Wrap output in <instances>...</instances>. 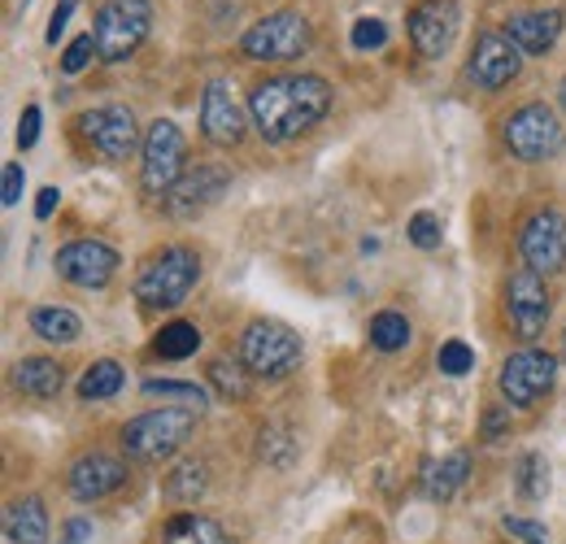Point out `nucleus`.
Here are the masks:
<instances>
[{
  "mask_svg": "<svg viewBox=\"0 0 566 544\" xmlns=\"http://www.w3.org/2000/svg\"><path fill=\"white\" fill-rule=\"evenodd\" d=\"M57 201H62V192H57V188H44V192H40V201H35V218H40V222H44V218H53Z\"/></svg>",
  "mask_w": 566,
  "mask_h": 544,
  "instance_id": "41",
  "label": "nucleus"
},
{
  "mask_svg": "<svg viewBox=\"0 0 566 544\" xmlns=\"http://www.w3.org/2000/svg\"><path fill=\"white\" fill-rule=\"evenodd\" d=\"M332 109V83L318 74H280L249 92V118L266 144H287L318 127Z\"/></svg>",
  "mask_w": 566,
  "mask_h": 544,
  "instance_id": "1",
  "label": "nucleus"
},
{
  "mask_svg": "<svg viewBox=\"0 0 566 544\" xmlns=\"http://www.w3.org/2000/svg\"><path fill=\"white\" fill-rule=\"evenodd\" d=\"M370 344H375L379 353H397V348H406V344H410V318L397 314V310L375 314V318H370Z\"/></svg>",
  "mask_w": 566,
  "mask_h": 544,
  "instance_id": "27",
  "label": "nucleus"
},
{
  "mask_svg": "<svg viewBox=\"0 0 566 544\" xmlns=\"http://www.w3.org/2000/svg\"><path fill=\"white\" fill-rule=\"evenodd\" d=\"M240 362L258 379H283L301 366V336L275 318H258L240 336Z\"/></svg>",
  "mask_w": 566,
  "mask_h": 544,
  "instance_id": "5",
  "label": "nucleus"
},
{
  "mask_svg": "<svg viewBox=\"0 0 566 544\" xmlns=\"http://www.w3.org/2000/svg\"><path fill=\"white\" fill-rule=\"evenodd\" d=\"M558 96H563V109H566V79H563V87H558Z\"/></svg>",
  "mask_w": 566,
  "mask_h": 544,
  "instance_id": "42",
  "label": "nucleus"
},
{
  "mask_svg": "<svg viewBox=\"0 0 566 544\" xmlns=\"http://www.w3.org/2000/svg\"><path fill=\"white\" fill-rule=\"evenodd\" d=\"M197 414L201 409H148L140 418H132L123 427L127 458H136V462H166V458H175L192 440Z\"/></svg>",
  "mask_w": 566,
  "mask_h": 544,
  "instance_id": "2",
  "label": "nucleus"
},
{
  "mask_svg": "<svg viewBox=\"0 0 566 544\" xmlns=\"http://www.w3.org/2000/svg\"><path fill=\"white\" fill-rule=\"evenodd\" d=\"M505 144H510V153L518 161H549V157L563 153L566 132L549 105L532 101V105H523V109H514L505 118Z\"/></svg>",
  "mask_w": 566,
  "mask_h": 544,
  "instance_id": "8",
  "label": "nucleus"
},
{
  "mask_svg": "<svg viewBox=\"0 0 566 544\" xmlns=\"http://www.w3.org/2000/svg\"><path fill=\"white\" fill-rule=\"evenodd\" d=\"M4 536L9 544H49V510L40 496H22L4 514Z\"/></svg>",
  "mask_w": 566,
  "mask_h": 544,
  "instance_id": "21",
  "label": "nucleus"
},
{
  "mask_svg": "<svg viewBox=\"0 0 566 544\" xmlns=\"http://www.w3.org/2000/svg\"><path fill=\"white\" fill-rule=\"evenodd\" d=\"M148 27H153V4L148 0H105L96 9V22H92L96 57L101 62H127L144 44Z\"/></svg>",
  "mask_w": 566,
  "mask_h": 544,
  "instance_id": "4",
  "label": "nucleus"
},
{
  "mask_svg": "<svg viewBox=\"0 0 566 544\" xmlns=\"http://www.w3.org/2000/svg\"><path fill=\"white\" fill-rule=\"evenodd\" d=\"M406 236H410V244H419V249H440V218L427 213V209H419V213L410 218Z\"/></svg>",
  "mask_w": 566,
  "mask_h": 544,
  "instance_id": "33",
  "label": "nucleus"
},
{
  "mask_svg": "<svg viewBox=\"0 0 566 544\" xmlns=\"http://www.w3.org/2000/svg\"><path fill=\"white\" fill-rule=\"evenodd\" d=\"M140 184L144 192H153V197H161V192H170L188 170H184V161H188V139L184 132L170 123V118H157V123H148V132H144V153H140Z\"/></svg>",
  "mask_w": 566,
  "mask_h": 544,
  "instance_id": "7",
  "label": "nucleus"
},
{
  "mask_svg": "<svg viewBox=\"0 0 566 544\" xmlns=\"http://www.w3.org/2000/svg\"><path fill=\"white\" fill-rule=\"evenodd\" d=\"M22 184H27L22 166H18V161H9V166H4V188H0V201H4V205L22 201Z\"/></svg>",
  "mask_w": 566,
  "mask_h": 544,
  "instance_id": "37",
  "label": "nucleus"
},
{
  "mask_svg": "<svg viewBox=\"0 0 566 544\" xmlns=\"http://www.w3.org/2000/svg\"><path fill=\"white\" fill-rule=\"evenodd\" d=\"M66 483H71V492L78 501H105L127 483V467L118 458H109V453H87L71 467Z\"/></svg>",
  "mask_w": 566,
  "mask_h": 544,
  "instance_id": "18",
  "label": "nucleus"
},
{
  "mask_svg": "<svg viewBox=\"0 0 566 544\" xmlns=\"http://www.w3.org/2000/svg\"><path fill=\"white\" fill-rule=\"evenodd\" d=\"M206 492V467L201 462H188V467H179L175 475L166 479V496L170 501H197Z\"/></svg>",
  "mask_w": 566,
  "mask_h": 544,
  "instance_id": "30",
  "label": "nucleus"
},
{
  "mask_svg": "<svg viewBox=\"0 0 566 544\" xmlns=\"http://www.w3.org/2000/svg\"><path fill=\"white\" fill-rule=\"evenodd\" d=\"M518 66H523L518 44H514L510 35L489 31V35H480V44H475V53H471L467 79H471L480 92H496V87H505V83L518 79Z\"/></svg>",
  "mask_w": 566,
  "mask_h": 544,
  "instance_id": "15",
  "label": "nucleus"
},
{
  "mask_svg": "<svg viewBox=\"0 0 566 544\" xmlns=\"http://www.w3.org/2000/svg\"><path fill=\"white\" fill-rule=\"evenodd\" d=\"M118 249H109L105 240H74L57 253V274L74 287H105L118 274Z\"/></svg>",
  "mask_w": 566,
  "mask_h": 544,
  "instance_id": "13",
  "label": "nucleus"
},
{
  "mask_svg": "<svg viewBox=\"0 0 566 544\" xmlns=\"http://www.w3.org/2000/svg\"><path fill=\"white\" fill-rule=\"evenodd\" d=\"M231 188V170L227 166H197V170H188L175 188H170V213L175 218H197V213H206L222 192Z\"/></svg>",
  "mask_w": 566,
  "mask_h": 544,
  "instance_id": "17",
  "label": "nucleus"
},
{
  "mask_svg": "<svg viewBox=\"0 0 566 544\" xmlns=\"http://www.w3.org/2000/svg\"><path fill=\"white\" fill-rule=\"evenodd\" d=\"M201 136L218 148H235L244 139V109L222 79H213L201 96Z\"/></svg>",
  "mask_w": 566,
  "mask_h": 544,
  "instance_id": "16",
  "label": "nucleus"
},
{
  "mask_svg": "<svg viewBox=\"0 0 566 544\" xmlns=\"http://www.w3.org/2000/svg\"><path fill=\"white\" fill-rule=\"evenodd\" d=\"M62 384H66V375H62V366H57L53 357H22V362L13 366V388H18L22 397L49 401V397L62 393Z\"/></svg>",
  "mask_w": 566,
  "mask_h": 544,
  "instance_id": "20",
  "label": "nucleus"
},
{
  "mask_svg": "<svg viewBox=\"0 0 566 544\" xmlns=\"http://www.w3.org/2000/svg\"><path fill=\"white\" fill-rule=\"evenodd\" d=\"M458 27H462V9H458V0H419L415 13H410V40H415L419 57L440 62V57L453 49Z\"/></svg>",
  "mask_w": 566,
  "mask_h": 544,
  "instance_id": "12",
  "label": "nucleus"
},
{
  "mask_svg": "<svg viewBox=\"0 0 566 544\" xmlns=\"http://www.w3.org/2000/svg\"><path fill=\"white\" fill-rule=\"evenodd\" d=\"M83 136L92 139L109 161H132L136 153H144V136L140 123L127 105H101V109H87L78 118Z\"/></svg>",
  "mask_w": 566,
  "mask_h": 544,
  "instance_id": "10",
  "label": "nucleus"
},
{
  "mask_svg": "<svg viewBox=\"0 0 566 544\" xmlns=\"http://www.w3.org/2000/svg\"><path fill=\"white\" fill-rule=\"evenodd\" d=\"M74 4H78V0H62V4H57V9H53V18H49V35H44V40H49V44H57V40H62V35H66V22H71Z\"/></svg>",
  "mask_w": 566,
  "mask_h": 544,
  "instance_id": "38",
  "label": "nucleus"
},
{
  "mask_svg": "<svg viewBox=\"0 0 566 544\" xmlns=\"http://www.w3.org/2000/svg\"><path fill=\"white\" fill-rule=\"evenodd\" d=\"M518 249H523V262L527 271L536 274H554L566 266V218L558 209H541L523 222V236H518Z\"/></svg>",
  "mask_w": 566,
  "mask_h": 544,
  "instance_id": "11",
  "label": "nucleus"
},
{
  "mask_svg": "<svg viewBox=\"0 0 566 544\" xmlns=\"http://www.w3.org/2000/svg\"><path fill=\"white\" fill-rule=\"evenodd\" d=\"M505 532H510V536H523L527 544L545 541V527H541V523H527V519H505Z\"/></svg>",
  "mask_w": 566,
  "mask_h": 544,
  "instance_id": "39",
  "label": "nucleus"
},
{
  "mask_svg": "<svg viewBox=\"0 0 566 544\" xmlns=\"http://www.w3.org/2000/svg\"><path fill=\"white\" fill-rule=\"evenodd\" d=\"M210 379L227 401H244V397H249V370H240V366H231V362H213Z\"/></svg>",
  "mask_w": 566,
  "mask_h": 544,
  "instance_id": "31",
  "label": "nucleus"
},
{
  "mask_svg": "<svg viewBox=\"0 0 566 544\" xmlns=\"http://www.w3.org/2000/svg\"><path fill=\"white\" fill-rule=\"evenodd\" d=\"M563 348H566V336H563Z\"/></svg>",
  "mask_w": 566,
  "mask_h": 544,
  "instance_id": "43",
  "label": "nucleus"
},
{
  "mask_svg": "<svg viewBox=\"0 0 566 544\" xmlns=\"http://www.w3.org/2000/svg\"><path fill=\"white\" fill-rule=\"evenodd\" d=\"M144 397H166V401H188L192 409H206V388L201 384H179V379H144Z\"/></svg>",
  "mask_w": 566,
  "mask_h": 544,
  "instance_id": "28",
  "label": "nucleus"
},
{
  "mask_svg": "<svg viewBox=\"0 0 566 544\" xmlns=\"http://www.w3.org/2000/svg\"><path fill=\"white\" fill-rule=\"evenodd\" d=\"M505 35L518 44V53L541 57V53H549V49L558 44V35H563V13H558V9H545V13H518V18H510Z\"/></svg>",
  "mask_w": 566,
  "mask_h": 544,
  "instance_id": "19",
  "label": "nucleus"
},
{
  "mask_svg": "<svg viewBox=\"0 0 566 544\" xmlns=\"http://www.w3.org/2000/svg\"><path fill=\"white\" fill-rule=\"evenodd\" d=\"M123 393V366L118 362H92L87 366V375L78 379V397L83 401H109V397H118Z\"/></svg>",
  "mask_w": 566,
  "mask_h": 544,
  "instance_id": "25",
  "label": "nucleus"
},
{
  "mask_svg": "<svg viewBox=\"0 0 566 544\" xmlns=\"http://www.w3.org/2000/svg\"><path fill=\"white\" fill-rule=\"evenodd\" d=\"M31 332L49 344H74L83 336V323H78V314L62 310V305H40V310H31Z\"/></svg>",
  "mask_w": 566,
  "mask_h": 544,
  "instance_id": "23",
  "label": "nucleus"
},
{
  "mask_svg": "<svg viewBox=\"0 0 566 544\" xmlns=\"http://www.w3.org/2000/svg\"><path fill=\"white\" fill-rule=\"evenodd\" d=\"M518 492L527 501H545L549 496V467H545L541 453H527L523 458V467H518Z\"/></svg>",
  "mask_w": 566,
  "mask_h": 544,
  "instance_id": "29",
  "label": "nucleus"
},
{
  "mask_svg": "<svg viewBox=\"0 0 566 544\" xmlns=\"http://www.w3.org/2000/svg\"><path fill=\"white\" fill-rule=\"evenodd\" d=\"M314 31H310V18L296 13V9H280V13H266L262 22H253L240 40V53L249 62H292V57H305Z\"/></svg>",
  "mask_w": 566,
  "mask_h": 544,
  "instance_id": "6",
  "label": "nucleus"
},
{
  "mask_svg": "<svg viewBox=\"0 0 566 544\" xmlns=\"http://www.w3.org/2000/svg\"><path fill=\"white\" fill-rule=\"evenodd\" d=\"M40 139V105H27L18 118V148H31Z\"/></svg>",
  "mask_w": 566,
  "mask_h": 544,
  "instance_id": "36",
  "label": "nucleus"
},
{
  "mask_svg": "<svg viewBox=\"0 0 566 544\" xmlns=\"http://www.w3.org/2000/svg\"><path fill=\"white\" fill-rule=\"evenodd\" d=\"M201 279V258L188 244H170L157 258H148V266L136 279V296L148 310H175L188 301V292Z\"/></svg>",
  "mask_w": 566,
  "mask_h": 544,
  "instance_id": "3",
  "label": "nucleus"
},
{
  "mask_svg": "<svg viewBox=\"0 0 566 544\" xmlns=\"http://www.w3.org/2000/svg\"><path fill=\"white\" fill-rule=\"evenodd\" d=\"M166 544H227V532L206 514H179L166 527Z\"/></svg>",
  "mask_w": 566,
  "mask_h": 544,
  "instance_id": "24",
  "label": "nucleus"
},
{
  "mask_svg": "<svg viewBox=\"0 0 566 544\" xmlns=\"http://www.w3.org/2000/svg\"><path fill=\"white\" fill-rule=\"evenodd\" d=\"M92 541V523L87 519H71L66 532H62V544H87Z\"/></svg>",
  "mask_w": 566,
  "mask_h": 544,
  "instance_id": "40",
  "label": "nucleus"
},
{
  "mask_svg": "<svg viewBox=\"0 0 566 544\" xmlns=\"http://www.w3.org/2000/svg\"><path fill=\"white\" fill-rule=\"evenodd\" d=\"M349 40H354L357 53H366V49H384V44H388V27H384L379 18H357L354 31H349Z\"/></svg>",
  "mask_w": 566,
  "mask_h": 544,
  "instance_id": "34",
  "label": "nucleus"
},
{
  "mask_svg": "<svg viewBox=\"0 0 566 544\" xmlns=\"http://www.w3.org/2000/svg\"><path fill=\"white\" fill-rule=\"evenodd\" d=\"M92 53H96V40H92V31H87V35H78L71 49H66L62 70H66V74H78V70L87 66V57H92Z\"/></svg>",
  "mask_w": 566,
  "mask_h": 544,
  "instance_id": "35",
  "label": "nucleus"
},
{
  "mask_svg": "<svg viewBox=\"0 0 566 544\" xmlns=\"http://www.w3.org/2000/svg\"><path fill=\"white\" fill-rule=\"evenodd\" d=\"M197 348H201L197 323H166V327L157 332V341H153V353L166 357V362H184V357H192Z\"/></svg>",
  "mask_w": 566,
  "mask_h": 544,
  "instance_id": "26",
  "label": "nucleus"
},
{
  "mask_svg": "<svg viewBox=\"0 0 566 544\" xmlns=\"http://www.w3.org/2000/svg\"><path fill=\"white\" fill-rule=\"evenodd\" d=\"M467 475H471V453L458 449V453H449V458H431V462H423L419 483H423V492L431 496V501H449V496L467 483Z\"/></svg>",
  "mask_w": 566,
  "mask_h": 544,
  "instance_id": "22",
  "label": "nucleus"
},
{
  "mask_svg": "<svg viewBox=\"0 0 566 544\" xmlns=\"http://www.w3.org/2000/svg\"><path fill=\"white\" fill-rule=\"evenodd\" d=\"M536 544H545V541H536Z\"/></svg>",
  "mask_w": 566,
  "mask_h": 544,
  "instance_id": "44",
  "label": "nucleus"
},
{
  "mask_svg": "<svg viewBox=\"0 0 566 544\" xmlns=\"http://www.w3.org/2000/svg\"><path fill=\"white\" fill-rule=\"evenodd\" d=\"M436 362H440V370H444V375H453V379H458V375H467V370H475V353H471V344L467 341H444L440 344V357H436Z\"/></svg>",
  "mask_w": 566,
  "mask_h": 544,
  "instance_id": "32",
  "label": "nucleus"
},
{
  "mask_svg": "<svg viewBox=\"0 0 566 544\" xmlns=\"http://www.w3.org/2000/svg\"><path fill=\"white\" fill-rule=\"evenodd\" d=\"M505 310H510V323L518 327L523 341H541V332H545V323H549V292H545V279L536 271L510 274V283H505Z\"/></svg>",
  "mask_w": 566,
  "mask_h": 544,
  "instance_id": "14",
  "label": "nucleus"
},
{
  "mask_svg": "<svg viewBox=\"0 0 566 544\" xmlns=\"http://www.w3.org/2000/svg\"><path fill=\"white\" fill-rule=\"evenodd\" d=\"M554 379H558L554 353H545V348H518V353L505 357V366H501V375H496V388H501V397H505L510 406L532 409L549 388H554Z\"/></svg>",
  "mask_w": 566,
  "mask_h": 544,
  "instance_id": "9",
  "label": "nucleus"
}]
</instances>
